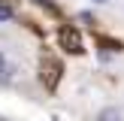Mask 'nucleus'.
I'll return each mask as SVG.
<instances>
[{
  "label": "nucleus",
  "instance_id": "39448f33",
  "mask_svg": "<svg viewBox=\"0 0 124 121\" xmlns=\"http://www.w3.org/2000/svg\"><path fill=\"white\" fill-rule=\"evenodd\" d=\"M0 79H6V58L0 54Z\"/></svg>",
  "mask_w": 124,
  "mask_h": 121
},
{
  "label": "nucleus",
  "instance_id": "20e7f679",
  "mask_svg": "<svg viewBox=\"0 0 124 121\" xmlns=\"http://www.w3.org/2000/svg\"><path fill=\"white\" fill-rule=\"evenodd\" d=\"M9 18H12V6L0 3V21H9Z\"/></svg>",
  "mask_w": 124,
  "mask_h": 121
},
{
  "label": "nucleus",
  "instance_id": "0eeeda50",
  "mask_svg": "<svg viewBox=\"0 0 124 121\" xmlns=\"http://www.w3.org/2000/svg\"><path fill=\"white\" fill-rule=\"evenodd\" d=\"M94 3H109V0H94Z\"/></svg>",
  "mask_w": 124,
  "mask_h": 121
},
{
  "label": "nucleus",
  "instance_id": "423d86ee",
  "mask_svg": "<svg viewBox=\"0 0 124 121\" xmlns=\"http://www.w3.org/2000/svg\"><path fill=\"white\" fill-rule=\"evenodd\" d=\"M36 3H39V6H46V9H54V6H52V0H36Z\"/></svg>",
  "mask_w": 124,
  "mask_h": 121
},
{
  "label": "nucleus",
  "instance_id": "7ed1b4c3",
  "mask_svg": "<svg viewBox=\"0 0 124 121\" xmlns=\"http://www.w3.org/2000/svg\"><path fill=\"white\" fill-rule=\"evenodd\" d=\"M97 121H124V112H121L118 106H106V109H100Z\"/></svg>",
  "mask_w": 124,
  "mask_h": 121
},
{
  "label": "nucleus",
  "instance_id": "f03ea898",
  "mask_svg": "<svg viewBox=\"0 0 124 121\" xmlns=\"http://www.w3.org/2000/svg\"><path fill=\"white\" fill-rule=\"evenodd\" d=\"M61 79V64H54V60H42V82H46V88H54Z\"/></svg>",
  "mask_w": 124,
  "mask_h": 121
},
{
  "label": "nucleus",
  "instance_id": "f257e3e1",
  "mask_svg": "<svg viewBox=\"0 0 124 121\" xmlns=\"http://www.w3.org/2000/svg\"><path fill=\"white\" fill-rule=\"evenodd\" d=\"M58 42H61V48L70 52V54H82L85 52V42H82V36H79L76 27H61L58 30Z\"/></svg>",
  "mask_w": 124,
  "mask_h": 121
}]
</instances>
